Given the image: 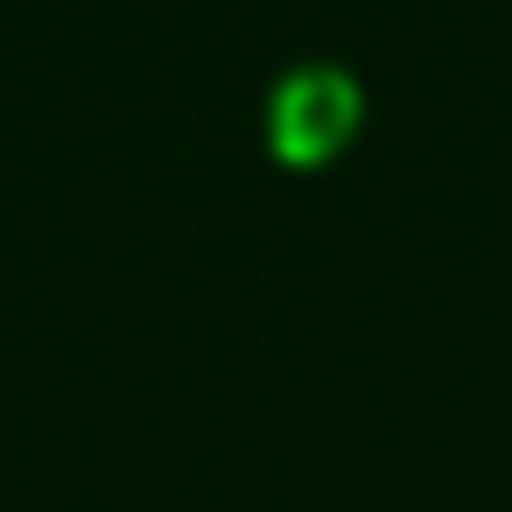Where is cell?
I'll list each match as a JSON object with an SVG mask.
<instances>
[{
  "instance_id": "obj_1",
  "label": "cell",
  "mask_w": 512,
  "mask_h": 512,
  "mask_svg": "<svg viewBox=\"0 0 512 512\" xmlns=\"http://www.w3.org/2000/svg\"><path fill=\"white\" fill-rule=\"evenodd\" d=\"M267 134H274L281 162H330L358 134V85L330 64H309V71L281 78V92L267 106Z\"/></svg>"
}]
</instances>
